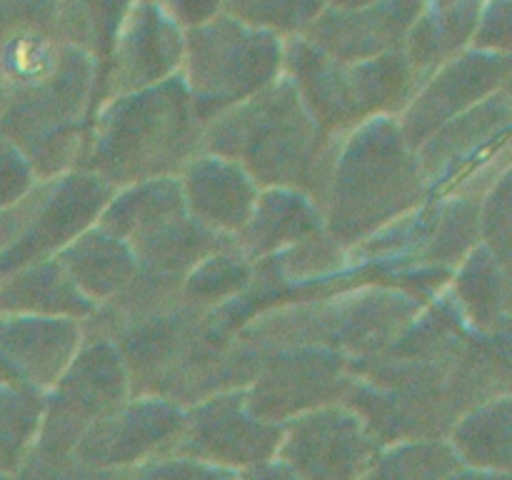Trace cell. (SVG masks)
Listing matches in <instances>:
<instances>
[{
    "label": "cell",
    "mask_w": 512,
    "mask_h": 480,
    "mask_svg": "<svg viewBox=\"0 0 512 480\" xmlns=\"http://www.w3.org/2000/svg\"><path fill=\"white\" fill-rule=\"evenodd\" d=\"M203 128L183 78L98 100L75 168L95 173L113 190L178 178L203 153Z\"/></svg>",
    "instance_id": "obj_1"
},
{
    "label": "cell",
    "mask_w": 512,
    "mask_h": 480,
    "mask_svg": "<svg viewBox=\"0 0 512 480\" xmlns=\"http://www.w3.org/2000/svg\"><path fill=\"white\" fill-rule=\"evenodd\" d=\"M333 145L283 73L203 128V153L233 160L258 188L298 190L315 205Z\"/></svg>",
    "instance_id": "obj_2"
},
{
    "label": "cell",
    "mask_w": 512,
    "mask_h": 480,
    "mask_svg": "<svg viewBox=\"0 0 512 480\" xmlns=\"http://www.w3.org/2000/svg\"><path fill=\"white\" fill-rule=\"evenodd\" d=\"M430 198L415 150L393 115H378L335 135L318 208L325 233L355 245Z\"/></svg>",
    "instance_id": "obj_3"
},
{
    "label": "cell",
    "mask_w": 512,
    "mask_h": 480,
    "mask_svg": "<svg viewBox=\"0 0 512 480\" xmlns=\"http://www.w3.org/2000/svg\"><path fill=\"white\" fill-rule=\"evenodd\" d=\"M428 300L388 283H358L318 298L275 305L238 330L260 355L278 348H328L368 355L398 335Z\"/></svg>",
    "instance_id": "obj_4"
},
{
    "label": "cell",
    "mask_w": 512,
    "mask_h": 480,
    "mask_svg": "<svg viewBox=\"0 0 512 480\" xmlns=\"http://www.w3.org/2000/svg\"><path fill=\"white\" fill-rule=\"evenodd\" d=\"M315 123L330 135L348 133L378 115L398 118L420 88L403 50L343 63L303 35L283 38V68Z\"/></svg>",
    "instance_id": "obj_5"
},
{
    "label": "cell",
    "mask_w": 512,
    "mask_h": 480,
    "mask_svg": "<svg viewBox=\"0 0 512 480\" xmlns=\"http://www.w3.org/2000/svg\"><path fill=\"white\" fill-rule=\"evenodd\" d=\"M95 225L128 245L135 275L175 285H183L185 275L210 253L233 245V238L190 215L178 178L115 190Z\"/></svg>",
    "instance_id": "obj_6"
},
{
    "label": "cell",
    "mask_w": 512,
    "mask_h": 480,
    "mask_svg": "<svg viewBox=\"0 0 512 480\" xmlns=\"http://www.w3.org/2000/svg\"><path fill=\"white\" fill-rule=\"evenodd\" d=\"M98 73L100 58L73 45L55 73L30 88L8 93L0 138L28 160L35 178L75 168L95 105Z\"/></svg>",
    "instance_id": "obj_7"
},
{
    "label": "cell",
    "mask_w": 512,
    "mask_h": 480,
    "mask_svg": "<svg viewBox=\"0 0 512 480\" xmlns=\"http://www.w3.org/2000/svg\"><path fill=\"white\" fill-rule=\"evenodd\" d=\"M283 68V38L250 28L220 10L203 25L183 30L180 78L200 123L273 83Z\"/></svg>",
    "instance_id": "obj_8"
},
{
    "label": "cell",
    "mask_w": 512,
    "mask_h": 480,
    "mask_svg": "<svg viewBox=\"0 0 512 480\" xmlns=\"http://www.w3.org/2000/svg\"><path fill=\"white\" fill-rule=\"evenodd\" d=\"M115 190L88 170L35 178L25 193L0 210V275L50 260L93 228Z\"/></svg>",
    "instance_id": "obj_9"
},
{
    "label": "cell",
    "mask_w": 512,
    "mask_h": 480,
    "mask_svg": "<svg viewBox=\"0 0 512 480\" xmlns=\"http://www.w3.org/2000/svg\"><path fill=\"white\" fill-rule=\"evenodd\" d=\"M183 65V28L153 0H130L100 60L95 103L168 80Z\"/></svg>",
    "instance_id": "obj_10"
},
{
    "label": "cell",
    "mask_w": 512,
    "mask_h": 480,
    "mask_svg": "<svg viewBox=\"0 0 512 480\" xmlns=\"http://www.w3.org/2000/svg\"><path fill=\"white\" fill-rule=\"evenodd\" d=\"M510 83V53L468 48L440 65L398 115V128L410 148L423 145L440 125L490 98Z\"/></svg>",
    "instance_id": "obj_11"
},
{
    "label": "cell",
    "mask_w": 512,
    "mask_h": 480,
    "mask_svg": "<svg viewBox=\"0 0 512 480\" xmlns=\"http://www.w3.org/2000/svg\"><path fill=\"white\" fill-rule=\"evenodd\" d=\"M510 90L500 88L465 113L440 125L423 145L415 148L430 195L448 193L473 170L488 163L508 145Z\"/></svg>",
    "instance_id": "obj_12"
},
{
    "label": "cell",
    "mask_w": 512,
    "mask_h": 480,
    "mask_svg": "<svg viewBox=\"0 0 512 480\" xmlns=\"http://www.w3.org/2000/svg\"><path fill=\"white\" fill-rule=\"evenodd\" d=\"M70 48L63 0H0V83L8 93L55 73Z\"/></svg>",
    "instance_id": "obj_13"
},
{
    "label": "cell",
    "mask_w": 512,
    "mask_h": 480,
    "mask_svg": "<svg viewBox=\"0 0 512 480\" xmlns=\"http://www.w3.org/2000/svg\"><path fill=\"white\" fill-rule=\"evenodd\" d=\"M425 0H375L363 8H323L303 38L343 63L403 50Z\"/></svg>",
    "instance_id": "obj_14"
},
{
    "label": "cell",
    "mask_w": 512,
    "mask_h": 480,
    "mask_svg": "<svg viewBox=\"0 0 512 480\" xmlns=\"http://www.w3.org/2000/svg\"><path fill=\"white\" fill-rule=\"evenodd\" d=\"M178 183L190 215L228 238L243 228L260 193L240 165L210 153L190 160Z\"/></svg>",
    "instance_id": "obj_15"
},
{
    "label": "cell",
    "mask_w": 512,
    "mask_h": 480,
    "mask_svg": "<svg viewBox=\"0 0 512 480\" xmlns=\"http://www.w3.org/2000/svg\"><path fill=\"white\" fill-rule=\"evenodd\" d=\"M323 228V215L313 198L288 188H265L255 198L243 228L233 235V248L250 263L263 255L310 238Z\"/></svg>",
    "instance_id": "obj_16"
},
{
    "label": "cell",
    "mask_w": 512,
    "mask_h": 480,
    "mask_svg": "<svg viewBox=\"0 0 512 480\" xmlns=\"http://www.w3.org/2000/svg\"><path fill=\"white\" fill-rule=\"evenodd\" d=\"M485 0H425L403 53L420 85L443 63L470 48Z\"/></svg>",
    "instance_id": "obj_17"
},
{
    "label": "cell",
    "mask_w": 512,
    "mask_h": 480,
    "mask_svg": "<svg viewBox=\"0 0 512 480\" xmlns=\"http://www.w3.org/2000/svg\"><path fill=\"white\" fill-rule=\"evenodd\" d=\"M465 323L480 335L510 333V268L493 250L475 245L453 270L448 283Z\"/></svg>",
    "instance_id": "obj_18"
},
{
    "label": "cell",
    "mask_w": 512,
    "mask_h": 480,
    "mask_svg": "<svg viewBox=\"0 0 512 480\" xmlns=\"http://www.w3.org/2000/svg\"><path fill=\"white\" fill-rule=\"evenodd\" d=\"M55 260L65 270L75 288L93 300L95 308L113 298L125 283L135 275V258L128 245L103 228L83 230L75 240H70Z\"/></svg>",
    "instance_id": "obj_19"
},
{
    "label": "cell",
    "mask_w": 512,
    "mask_h": 480,
    "mask_svg": "<svg viewBox=\"0 0 512 480\" xmlns=\"http://www.w3.org/2000/svg\"><path fill=\"white\" fill-rule=\"evenodd\" d=\"M0 310L23 315H60L83 323L95 310L55 258L25 265L0 280Z\"/></svg>",
    "instance_id": "obj_20"
},
{
    "label": "cell",
    "mask_w": 512,
    "mask_h": 480,
    "mask_svg": "<svg viewBox=\"0 0 512 480\" xmlns=\"http://www.w3.org/2000/svg\"><path fill=\"white\" fill-rule=\"evenodd\" d=\"M323 0H223V13L278 38L300 35L320 13Z\"/></svg>",
    "instance_id": "obj_21"
},
{
    "label": "cell",
    "mask_w": 512,
    "mask_h": 480,
    "mask_svg": "<svg viewBox=\"0 0 512 480\" xmlns=\"http://www.w3.org/2000/svg\"><path fill=\"white\" fill-rule=\"evenodd\" d=\"M130 0H63L68 40L103 60Z\"/></svg>",
    "instance_id": "obj_22"
},
{
    "label": "cell",
    "mask_w": 512,
    "mask_h": 480,
    "mask_svg": "<svg viewBox=\"0 0 512 480\" xmlns=\"http://www.w3.org/2000/svg\"><path fill=\"white\" fill-rule=\"evenodd\" d=\"M512 23L510 0H485L480 10L478 28H475L470 48L490 50V53H510Z\"/></svg>",
    "instance_id": "obj_23"
},
{
    "label": "cell",
    "mask_w": 512,
    "mask_h": 480,
    "mask_svg": "<svg viewBox=\"0 0 512 480\" xmlns=\"http://www.w3.org/2000/svg\"><path fill=\"white\" fill-rule=\"evenodd\" d=\"M163 13H168L183 30L208 23L223 10V0H153Z\"/></svg>",
    "instance_id": "obj_24"
},
{
    "label": "cell",
    "mask_w": 512,
    "mask_h": 480,
    "mask_svg": "<svg viewBox=\"0 0 512 480\" xmlns=\"http://www.w3.org/2000/svg\"><path fill=\"white\" fill-rule=\"evenodd\" d=\"M325 8H338V10H350V8H363V5L375 3V0H323Z\"/></svg>",
    "instance_id": "obj_25"
}]
</instances>
